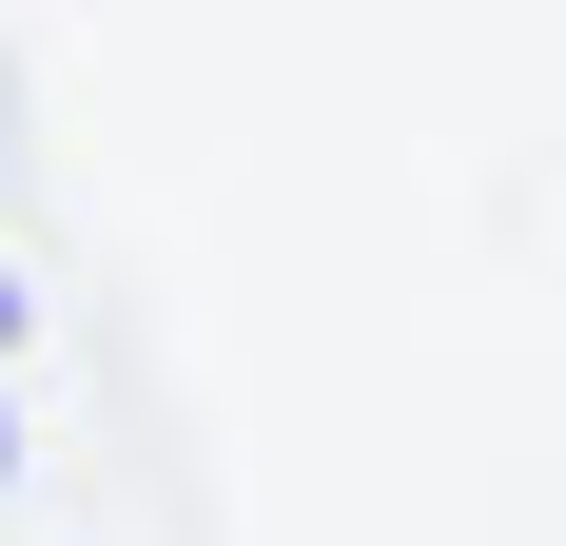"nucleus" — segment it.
I'll use <instances>...</instances> for the list:
<instances>
[{"mask_svg": "<svg viewBox=\"0 0 566 546\" xmlns=\"http://www.w3.org/2000/svg\"><path fill=\"white\" fill-rule=\"evenodd\" d=\"M20 332H40V293H20V254H0V371H20Z\"/></svg>", "mask_w": 566, "mask_h": 546, "instance_id": "1", "label": "nucleus"}, {"mask_svg": "<svg viewBox=\"0 0 566 546\" xmlns=\"http://www.w3.org/2000/svg\"><path fill=\"white\" fill-rule=\"evenodd\" d=\"M0 489H20V371H0Z\"/></svg>", "mask_w": 566, "mask_h": 546, "instance_id": "2", "label": "nucleus"}]
</instances>
